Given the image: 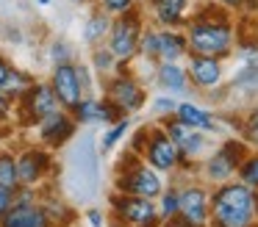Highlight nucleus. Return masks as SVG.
Wrapping results in <instances>:
<instances>
[{"mask_svg": "<svg viewBox=\"0 0 258 227\" xmlns=\"http://www.w3.org/2000/svg\"><path fill=\"white\" fill-rule=\"evenodd\" d=\"M164 130H167V136L172 138L175 144H178V149H180V164H186L189 158H195V155H200L203 149H206L203 130L183 125V122L175 119V116H167V125H164Z\"/></svg>", "mask_w": 258, "mask_h": 227, "instance_id": "14", "label": "nucleus"}, {"mask_svg": "<svg viewBox=\"0 0 258 227\" xmlns=\"http://www.w3.org/2000/svg\"><path fill=\"white\" fill-rule=\"evenodd\" d=\"M50 155L45 153V149H34L28 147L25 153L17 155V177H20V186H28L34 188L36 183L42 180V177L50 172Z\"/></svg>", "mask_w": 258, "mask_h": 227, "instance_id": "16", "label": "nucleus"}, {"mask_svg": "<svg viewBox=\"0 0 258 227\" xmlns=\"http://www.w3.org/2000/svg\"><path fill=\"white\" fill-rule=\"evenodd\" d=\"M122 66L125 64H119L117 75L106 83V100L119 111V114L128 116V114H134V111H139L142 105H145L147 94H145V89H142V83L136 81L134 75H128Z\"/></svg>", "mask_w": 258, "mask_h": 227, "instance_id": "6", "label": "nucleus"}, {"mask_svg": "<svg viewBox=\"0 0 258 227\" xmlns=\"http://www.w3.org/2000/svg\"><path fill=\"white\" fill-rule=\"evenodd\" d=\"M255 191L244 183H219L208 197V224L211 227H255Z\"/></svg>", "mask_w": 258, "mask_h": 227, "instance_id": "1", "label": "nucleus"}, {"mask_svg": "<svg viewBox=\"0 0 258 227\" xmlns=\"http://www.w3.org/2000/svg\"><path fill=\"white\" fill-rule=\"evenodd\" d=\"M241 130H244V138L252 144V147H258V108L250 111L244 119V125H241Z\"/></svg>", "mask_w": 258, "mask_h": 227, "instance_id": "31", "label": "nucleus"}, {"mask_svg": "<svg viewBox=\"0 0 258 227\" xmlns=\"http://www.w3.org/2000/svg\"><path fill=\"white\" fill-rule=\"evenodd\" d=\"M95 3H97V9H103L106 14H111V17L136 9V0H95Z\"/></svg>", "mask_w": 258, "mask_h": 227, "instance_id": "30", "label": "nucleus"}, {"mask_svg": "<svg viewBox=\"0 0 258 227\" xmlns=\"http://www.w3.org/2000/svg\"><path fill=\"white\" fill-rule=\"evenodd\" d=\"M9 103H12V100H9V97H3V94H0V119H3V116L9 114Z\"/></svg>", "mask_w": 258, "mask_h": 227, "instance_id": "37", "label": "nucleus"}, {"mask_svg": "<svg viewBox=\"0 0 258 227\" xmlns=\"http://www.w3.org/2000/svg\"><path fill=\"white\" fill-rule=\"evenodd\" d=\"M31 83H34L31 75H25V72H20V69H9L6 81H3V86H0V94L9 97V100H20L31 89Z\"/></svg>", "mask_w": 258, "mask_h": 227, "instance_id": "23", "label": "nucleus"}, {"mask_svg": "<svg viewBox=\"0 0 258 227\" xmlns=\"http://www.w3.org/2000/svg\"><path fill=\"white\" fill-rule=\"evenodd\" d=\"M14 205V191H9V188L0 186V219L6 216V210Z\"/></svg>", "mask_w": 258, "mask_h": 227, "instance_id": "32", "label": "nucleus"}, {"mask_svg": "<svg viewBox=\"0 0 258 227\" xmlns=\"http://www.w3.org/2000/svg\"><path fill=\"white\" fill-rule=\"evenodd\" d=\"M175 119H180L183 125H189V127H197V130H217V122H214V116L208 114V111H203L200 105H195V103H178L175 105Z\"/></svg>", "mask_w": 258, "mask_h": 227, "instance_id": "22", "label": "nucleus"}, {"mask_svg": "<svg viewBox=\"0 0 258 227\" xmlns=\"http://www.w3.org/2000/svg\"><path fill=\"white\" fill-rule=\"evenodd\" d=\"M9 69H12V64H9V61L3 58V55H0V86H3V81H6Z\"/></svg>", "mask_w": 258, "mask_h": 227, "instance_id": "34", "label": "nucleus"}, {"mask_svg": "<svg viewBox=\"0 0 258 227\" xmlns=\"http://www.w3.org/2000/svg\"><path fill=\"white\" fill-rule=\"evenodd\" d=\"M0 227H56V224L50 221L42 202H36V194L28 186H20L14 191V205L0 219Z\"/></svg>", "mask_w": 258, "mask_h": 227, "instance_id": "5", "label": "nucleus"}, {"mask_svg": "<svg viewBox=\"0 0 258 227\" xmlns=\"http://www.w3.org/2000/svg\"><path fill=\"white\" fill-rule=\"evenodd\" d=\"M128 127H131V119H128V116H119L117 122H111V130L103 136V149H111L114 144H117L119 138L125 136V133H128Z\"/></svg>", "mask_w": 258, "mask_h": 227, "instance_id": "28", "label": "nucleus"}, {"mask_svg": "<svg viewBox=\"0 0 258 227\" xmlns=\"http://www.w3.org/2000/svg\"><path fill=\"white\" fill-rule=\"evenodd\" d=\"M189 55L186 47V33L178 28H156V39H153V64L161 61H178Z\"/></svg>", "mask_w": 258, "mask_h": 227, "instance_id": "15", "label": "nucleus"}, {"mask_svg": "<svg viewBox=\"0 0 258 227\" xmlns=\"http://www.w3.org/2000/svg\"><path fill=\"white\" fill-rule=\"evenodd\" d=\"M108 28H111V14H106L103 9H95L86 17L84 28H81V36H84V42L89 44V47H97V44L106 42Z\"/></svg>", "mask_w": 258, "mask_h": 227, "instance_id": "21", "label": "nucleus"}, {"mask_svg": "<svg viewBox=\"0 0 258 227\" xmlns=\"http://www.w3.org/2000/svg\"><path fill=\"white\" fill-rule=\"evenodd\" d=\"M153 17L158 28H180L186 25V9L189 0H150Z\"/></svg>", "mask_w": 258, "mask_h": 227, "instance_id": "20", "label": "nucleus"}, {"mask_svg": "<svg viewBox=\"0 0 258 227\" xmlns=\"http://www.w3.org/2000/svg\"><path fill=\"white\" fill-rule=\"evenodd\" d=\"M186 75L197 89H217L222 83V61L211 55H189Z\"/></svg>", "mask_w": 258, "mask_h": 227, "instance_id": "17", "label": "nucleus"}, {"mask_svg": "<svg viewBox=\"0 0 258 227\" xmlns=\"http://www.w3.org/2000/svg\"><path fill=\"white\" fill-rule=\"evenodd\" d=\"M36 127H39V138H42V144H47V147L56 149V147H61V144L75 133L78 122L73 119V114H70V111L56 108L53 114H47L45 119L36 122Z\"/></svg>", "mask_w": 258, "mask_h": 227, "instance_id": "13", "label": "nucleus"}, {"mask_svg": "<svg viewBox=\"0 0 258 227\" xmlns=\"http://www.w3.org/2000/svg\"><path fill=\"white\" fill-rule=\"evenodd\" d=\"M92 66L103 75H111V72L119 69V61L111 55V50L106 44H97V47H92Z\"/></svg>", "mask_w": 258, "mask_h": 227, "instance_id": "25", "label": "nucleus"}, {"mask_svg": "<svg viewBox=\"0 0 258 227\" xmlns=\"http://www.w3.org/2000/svg\"><path fill=\"white\" fill-rule=\"evenodd\" d=\"M47 55H50L53 64H67V61H73L75 50H73V44H67L64 39H56V42L50 44V50H47Z\"/></svg>", "mask_w": 258, "mask_h": 227, "instance_id": "29", "label": "nucleus"}, {"mask_svg": "<svg viewBox=\"0 0 258 227\" xmlns=\"http://www.w3.org/2000/svg\"><path fill=\"white\" fill-rule=\"evenodd\" d=\"M145 3H150V0H145Z\"/></svg>", "mask_w": 258, "mask_h": 227, "instance_id": "40", "label": "nucleus"}, {"mask_svg": "<svg viewBox=\"0 0 258 227\" xmlns=\"http://www.w3.org/2000/svg\"><path fill=\"white\" fill-rule=\"evenodd\" d=\"M0 186L9 191L20 188V177H17V158L9 149H0Z\"/></svg>", "mask_w": 258, "mask_h": 227, "instance_id": "24", "label": "nucleus"}, {"mask_svg": "<svg viewBox=\"0 0 258 227\" xmlns=\"http://www.w3.org/2000/svg\"><path fill=\"white\" fill-rule=\"evenodd\" d=\"M178 219L189 227H208V194L200 186L180 188L178 202Z\"/></svg>", "mask_w": 258, "mask_h": 227, "instance_id": "12", "label": "nucleus"}, {"mask_svg": "<svg viewBox=\"0 0 258 227\" xmlns=\"http://www.w3.org/2000/svg\"><path fill=\"white\" fill-rule=\"evenodd\" d=\"M156 81H158V86L169 94H186L189 92L186 66H180L178 61H161V64H156Z\"/></svg>", "mask_w": 258, "mask_h": 227, "instance_id": "19", "label": "nucleus"}, {"mask_svg": "<svg viewBox=\"0 0 258 227\" xmlns=\"http://www.w3.org/2000/svg\"><path fill=\"white\" fill-rule=\"evenodd\" d=\"M86 216H89V224H92V227H100V224H103V219H100V210H89Z\"/></svg>", "mask_w": 258, "mask_h": 227, "instance_id": "35", "label": "nucleus"}, {"mask_svg": "<svg viewBox=\"0 0 258 227\" xmlns=\"http://www.w3.org/2000/svg\"><path fill=\"white\" fill-rule=\"evenodd\" d=\"M219 6H225V9H241L244 6V0H217Z\"/></svg>", "mask_w": 258, "mask_h": 227, "instance_id": "36", "label": "nucleus"}, {"mask_svg": "<svg viewBox=\"0 0 258 227\" xmlns=\"http://www.w3.org/2000/svg\"><path fill=\"white\" fill-rule=\"evenodd\" d=\"M17 103H20V116H23V122H31V125H36V122L45 119L47 114L61 108L56 94H53V89H50V83H31V89L17 100Z\"/></svg>", "mask_w": 258, "mask_h": 227, "instance_id": "11", "label": "nucleus"}, {"mask_svg": "<svg viewBox=\"0 0 258 227\" xmlns=\"http://www.w3.org/2000/svg\"><path fill=\"white\" fill-rule=\"evenodd\" d=\"M183 33L189 55H211V58L225 61L233 53L236 31L230 20H191Z\"/></svg>", "mask_w": 258, "mask_h": 227, "instance_id": "2", "label": "nucleus"}, {"mask_svg": "<svg viewBox=\"0 0 258 227\" xmlns=\"http://www.w3.org/2000/svg\"><path fill=\"white\" fill-rule=\"evenodd\" d=\"M175 105H178V103H175V100H167V97L156 100V111H158V114H169V116H172L175 114Z\"/></svg>", "mask_w": 258, "mask_h": 227, "instance_id": "33", "label": "nucleus"}, {"mask_svg": "<svg viewBox=\"0 0 258 227\" xmlns=\"http://www.w3.org/2000/svg\"><path fill=\"white\" fill-rule=\"evenodd\" d=\"M111 208L122 224L128 227H147L153 221H158V208L153 205V199L145 197H131V194H114L111 197Z\"/></svg>", "mask_w": 258, "mask_h": 227, "instance_id": "7", "label": "nucleus"}, {"mask_svg": "<svg viewBox=\"0 0 258 227\" xmlns=\"http://www.w3.org/2000/svg\"><path fill=\"white\" fill-rule=\"evenodd\" d=\"M70 114H73V119L78 122V125H92V122H117L119 116H125V114H119V111L114 108L106 97H103V100L81 97V103L75 105Z\"/></svg>", "mask_w": 258, "mask_h": 227, "instance_id": "18", "label": "nucleus"}, {"mask_svg": "<svg viewBox=\"0 0 258 227\" xmlns=\"http://www.w3.org/2000/svg\"><path fill=\"white\" fill-rule=\"evenodd\" d=\"M50 89H53V94H56L58 105H61L64 111H73L75 105L81 103V97H84V83H81V78H78V66H75L73 61L56 64L50 72Z\"/></svg>", "mask_w": 258, "mask_h": 227, "instance_id": "9", "label": "nucleus"}, {"mask_svg": "<svg viewBox=\"0 0 258 227\" xmlns=\"http://www.w3.org/2000/svg\"><path fill=\"white\" fill-rule=\"evenodd\" d=\"M117 191L119 194H131V197H145V199H156L164 191V183L158 177V172L150 164H142L139 158H134V164L125 166L117 175Z\"/></svg>", "mask_w": 258, "mask_h": 227, "instance_id": "4", "label": "nucleus"}, {"mask_svg": "<svg viewBox=\"0 0 258 227\" xmlns=\"http://www.w3.org/2000/svg\"><path fill=\"white\" fill-rule=\"evenodd\" d=\"M236 175H239V180L244 186L258 191V153H247L244 161L239 164V169H236Z\"/></svg>", "mask_w": 258, "mask_h": 227, "instance_id": "26", "label": "nucleus"}, {"mask_svg": "<svg viewBox=\"0 0 258 227\" xmlns=\"http://www.w3.org/2000/svg\"><path fill=\"white\" fill-rule=\"evenodd\" d=\"M39 3H42V6H47V3H50V0H39Z\"/></svg>", "mask_w": 258, "mask_h": 227, "instance_id": "39", "label": "nucleus"}, {"mask_svg": "<svg viewBox=\"0 0 258 227\" xmlns=\"http://www.w3.org/2000/svg\"><path fill=\"white\" fill-rule=\"evenodd\" d=\"M145 147H142V155L147 158V164L156 172H169L180 164V149L172 138L167 136L164 127H156V130H147Z\"/></svg>", "mask_w": 258, "mask_h": 227, "instance_id": "8", "label": "nucleus"}, {"mask_svg": "<svg viewBox=\"0 0 258 227\" xmlns=\"http://www.w3.org/2000/svg\"><path fill=\"white\" fill-rule=\"evenodd\" d=\"M161 208H158V219L169 221L178 219V202H180V188H169V191H161Z\"/></svg>", "mask_w": 258, "mask_h": 227, "instance_id": "27", "label": "nucleus"}, {"mask_svg": "<svg viewBox=\"0 0 258 227\" xmlns=\"http://www.w3.org/2000/svg\"><path fill=\"white\" fill-rule=\"evenodd\" d=\"M70 3H75V6H86V3H95V0H70Z\"/></svg>", "mask_w": 258, "mask_h": 227, "instance_id": "38", "label": "nucleus"}, {"mask_svg": "<svg viewBox=\"0 0 258 227\" xmlns=\"http://www.w3.org/2000/svg\"><path fill=\"white\" fill-rule=\"evenodd\" d=\"M244 155H247V144H244V141H236V138L225 141L222 147H219L217 153H214L211 158L206 161V175H208V180H214V183H228L230 177L236 175L239 164L244 161Z\"/></svg>", "mask_w": 258, "mask_h": 227, "instance_id": "10", "label": "nucleus"}, {"mask_svg": "<svg viewBox=\"0 0 258 227\" xmlns=\"http://www.w3.org/2000/svg\"><path fill=\"white\" fill-rule=\"evenodd\" d=\"M145 31V20H142L139 9H131L125 14L111 17V28L106 36V47L119 64H128L134 55H139V39Z\"/></svg>", "mask_w": 258, "mask_h": 227, "instance_id": "3", "label": "nucleus"}]
</instances>
